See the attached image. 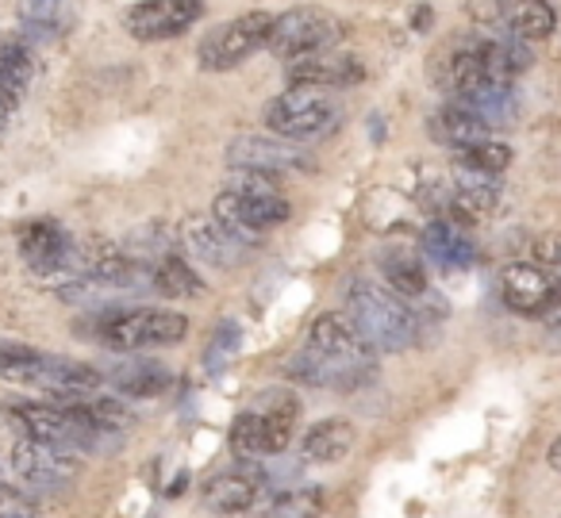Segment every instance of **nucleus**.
<instances>
[{
	"label": "nucleus",
	"instance_id": "f257e3e1",
	"mask_svg": "<svg viewBox=\"0 0 561 518\" xmlns=\"http://www.w3.org/2000/svg\"><path fill=\"white\" fill-rule=\"evenodd\" d=\"M289 216L293 208L277 193V181L262 177V173H239L231 188L211 200V219L231 234H239L242 242H250V246L257 242V234L280 227Z\"/></svg>",
	"mask_w": 561,
	"mask_h": 518
},
{
	"label": "nucleus",
	"instance_id": "f03ea898",
	"mask_svg": "<svg viewBox=\"0 0 561 518\" xmlns=\"http://www.w3.org/2000/svg\"><path fill=\"white\" fill-rule=\"evenodd\" d=\"M265 127L285 142H316L343 127V104L328 89H285L265 104Z\"/></svg>",
	"mask_w": 561,
	"mask_h": 518
},
{
	"label": "nucleus",
	"instance_id": "7ed1b4c3",
	"mask_svg": "<svg viewBox=\"0 0 561 518\" xmlns=\"http://www.w3.org/2000/svg\"><path fill=\"white\" fill-rule=\"evenodd\" d=\"M346 308H351V319L366 342L374 349H389V354H400L415 342L420 334V323H415L412 308L400 300L397 292L381 285H369V280H358L351 285V296H346Z\"/></svg>",
	"mask_w": 561,
	"mask_h": 518
},
{
	"label": "nucleus",
	"instance_id": "20e7f679",
	"mask_svg": "<svg viewBox=\"0 0 561 518\" xmlns=\"http://www.w3.org/2000/svg\"><path fill=\"white\" fill-rule=\"evenodd\" d=\"M93 331L108 349L139 354V349H162L185 342L188 319L181 311H165V308H131V311H108V315H101Z\"/></svg>",
	"mask_w": 561,
	"mask_h": 518
},
{
	"label": "nucleus",
	"instance_id": "39448f33",
	"mask_svg": "<svg viewBox=\"0 0 561 518\" xmlns=\"http://www.w3.org/2000/svg\"><path fill=\"white\" fill-rule=\"evenodd\" d=\"M339 39H343V20L328 9L305 4V9H289L285 16H273L265 47H270L280 62H300V58L331 50Z\"/></svg>",
	"mask_w": 561,
	"mask_h": 518
},
{
	"label": "nucleus",
	"instance_id": "423d86ee",
	"mask_svg": "<svg viewBox=\"0 0 561 518\" xmlns=\"http://www.w3.org/2000/svg\"><path fill=\"white\" fill-rule=\"evenodd\" d=\"M224 162L234 173H262V177H293V173H312L316 162L297 150L293 142L277 139V135H239L227 142Z\"/></svg>",
	"mask_w": 561,
	"mask_h": 518
},
{
	"label": "nucleus",
	"instance_id": "0eeeda50",
	"mask_svg": "<svg viewBox=\"0 0 561 518\" xmlns=\"http://www.w3.org/2000/svg\"><path fill=\"white\" fill-rule=\"evenodd\" d=\"M270 27H273L270 12H247V16L231 20V24L211 27V32L201 39L196 58H201V66L208 73L234 70V66L247 62L257 47H265V39H270Z\"/></svg>",
	"mask_w": 561,
	"mask_h": 518
},
{
	"label": "nucleus",
	"instance_id": "6e6552de",
	"mask_svg": "<svg viewBox=\"0 0 561 518\" xmlns=\"http://www.w3.org/2000/svg\"><path fill=\"white\" fill-rule=\"evenodd\" d=\"M308 349L335 365H351V369H374V357H377V349L366 342V334L343 311H323L320 319H312V326H308Z\"/></svg>",
	"mask_w": 561,
	"mask_h": 518
},
{
	"label": "nucleus",
	"instance_id": "1a4fd4ad",
	"mask_svg": "<svg viewBox=\"0 0 561 518\" xmlns=\"http://www.w3.org/2000/svg\"><path fill=\"white\" fill-rule=\"evenodd\" d=\"M204 16V0H142L124 12V27L139 43H162L185 35Z\"/></svg>",
	"mask_w": 561,
	"mask_h": 518
},
{
	"label": "nucleus",
	"instance_id": "9d476101",
	"mask_svg": "<svg viewBox=\"0 0 561 518\" xmlns=\"http://www.w3.org/2000/svg\"><path fill=\"white\" fill-rule=\"evenodd\" d=\"M500 288H504L507 308L519 311V315H550V311L561 303V277L535 262L504 265Z\"/></svg>",
	"mask_w": 561,
	"mask_h": 518
},
{
	"label": "nucleus",
	"instance_id": "9b49d317",
	"mask_svg": "<svg viewBox=\"0 0 561 518\" xmlns=\"http://www.w3.org/2000/svg\"><path fill=\"white\" fill-rule=\"evenodd\" d=\"M431 81L438 85V93H446L450 101L473 93L477 85H484V66H481V47H477V35L469 27V35H458L446 47L435 50L431 58Z\"/></svg>",
	"mask_w": 561,
	"mask_h": 518
},
{
	"label": "nucleus",
	"instance_id": "f8f14e48",
	"mask_svg": "<svg viewBox=\"0 0 561 518\" xmlns=\"http://www.w3.org/2000/svg\"><path fill=\"white\" fill-rule=\"evenodd\" d=\"M181 242L196 262L211 265V269H234L250 257V242H242L239 234H231L227 227H219L216 219H196L188 216L181 223Z\"/></svg>",
	"mask_w": 561,
	"mask_h": 518
},
{
	"label": "nucleus",
	"instance_id": "ddd939ff",
	"mask_svg": "<svg viewBox=\"0 0 561 518\" xmlns=\"http://www.w3.org/2000/svg\"><path fill=\"white\" fill-rule=\"evenodd\" d=\"M20 254L35 273H70V277H78V246L50 219H35L20 231Z\"/></svg>",
	"mask_w": 561,
	"mask_h": 518
},
{
	"label": "nucleus",
	"instance_id": "4468645a",
	"mask_svg": "<svg viewBox=\"0 0 561 518\" xmlns=\"http://www.w3.org/2000/svg\"><path fill=\"white\" fill-rule=\"evenodd\" d=\"M12 469H16L20 480H27V484L58 487V484H66V480H73L78 457H73V449H66V446L24 438V441H16V449H12Z\"/></svg>",
	"mask_w": 561,
	"mask_h": 518
},
{
	"label": "nucleus",
	"instance_id": "2eb2a0df",
	"mask_svg": "<svg viewBox=\"0 0 561 518\" xmlns=\"http://www.w3.org/2000/svg\"><path fill=\"white\" fill-rule=\"evenodd\" d=\"M12 423L35 441H50V446H78L89 438V430L58 403H12L9 407Z\"/></svg>",
	"mask_w": 561,
	"mask_h": 518
},
{
	"label": "nucleus",
	"instance_id": "dca6fc26",
	"mask_svg": "<svg viewBox=\"0 0 561 518\" xmlns=\"http://www.w3.org/2000/svg\"><path fill=\"white\" fill-rule=\"evenodd\" d=\"M293 441V423L285 418H273L265 411H242L231 423V449L239 457H273L285 453Z\"/></svg>",
	"mask_w": 561,
	"mask_h": 518
},
{
	"label": "nucleus",
	"instance_id": "f3484780",
	"mask_svg": "<svg viewBox=\"0 0 561 518\" xmlns=\"http://www.w3.org/2000/svg\"><path fill=\"white\" fill-rule=\"evenodd\" d=\"M473 35L477 47H481V66L489 81L512 85L519 73L530 70V47L515 39V35H507L504 27H473Z\"/></svg>",
	"mask_w": 561,
	"mask_h": 518
},
{
	"label": "nucleus",
	"instance_id": "a211bd4d",
	"mask_svg": "<svg viewBox=\"0 0 561 518\" xmlns=\"http://www.w3.org/2000/svg\"><path fill=\"white\" fill-rule=\"evenodd\" d=\"M366 78V66L354 55H335V50H323V55L300 58L289 62V81L300 89H351Z\"/></svg>",
	"mask_w": 561,
	"mask_h": 518
},
{
	"label": "nucleus",
	"instance_id": "6ab92c4d",
	"mask_svg": "<svg viewBox=\"0 0 561 518\" xmlns=\"http://www.w3.org/2000/svg\"><path fill=\"white\" fill-rule=\"evenodd\" d=\"M265 492V476L254 464H242V469H227L219 476H211L204 484V503L216 515H242L257 503V495Z\"/></svg>",
	"mask_w": 561,
	"mask_h": 518
},
{
	"label": "nucleus",
	"instance_id": "aec40b11",
	"mask_svg": "<svg viewBox=\"0 0 561 518\" xmlns=\"http://www.w3.org/2000/svg\"><path fill=\"white\" fill-rule=\"evenodd\" d=\"M500 12V27L507 35H515L519 43H535V39H550L558 16L546 0H496Z\"/></svg>",
	"mask_w": 561,
	"mask_h": 518
},
{
	"label": "nucleus",
	"instance_id": "412c9836",
	"mask_svg": "<svg viewBox=\"0 0 561 518\" xmlns=\"http://www.w3.org/2000/svg\"><path fill=\"white\" fill-rule=\"evenodd\" d=\"M112 388L119 395H131V400H154V395H165L173 384V372L165 369L162 361H147V357H135V361H124L119 369H112L108 377Z\"/></svg>",
	"mask_w": 561,
	"mask_h": 518
},
{
	"label": "nucleus",
	"instance_id": "4be33fe9",
	"mask_svg": "<svg viewBox=\"0 0 561 518\" xmlns=\"http://www.w3.org/2000/svg\"><path fill=\"white\" fill-rule=\"evenodd\" d=\"M450 104L473 112L489 131L492 127L515 124V116H519V96H515L512 85H500V81H484V85H477L473 93L458 96V101H450Z\"/></svg>",
	"mask_w": 561,
	"mask_h": 518
},
{
	"label": "nucleus",
	"instance_id": "5701e85b",
	"mask_svg": "<svg viewBox=\"0 0 561 518\" xmlns=\"http://www.w3.org/2000/svg\"><path fill=\"white\" fill-rule=\"evenodd\" d=\"M423 250L446 269H466V265L477 262V242H469V234L454 227L450 219H435L423 231Z\"/></svg>",
	"mask_w": 561,
	"mask_h": 518
},
{
	"label": "nucleus",
	"instance_id": "b1692460",
	"mask_svg": "<svg viewBox=\"0 0 561 518\" xmlns=\"http://www.w3.org/2000/svg\"><path fill=\"white\" fill-rule=\"evenodd\" d=\"M351 446H354V426L346 418H323V423H316L305 434L300 457L308 464H335L351 453Z\"/></svg>",
	"mask_w": 561,
	"mask_h": 518
},
{
	"label": "nucleus",
	"instance_id": "393cba45",
	"mask_svg": "<svg viewBox=\"0 0 561 518\" xmlns=\"http://www.w3.org/2000/svg\"><path fill=\"white\" fill-rule=\"evenodd\" d=\"M427 127H431V139L443 142V147H450V150H466V147H473V142L489 139V127H484L473 112L458 108V104L438 108Z\"/></svg>",
	"mask_w": 561,
	"mask_h": 518
},
{
	"label": "nucleus",
	"instance_id": "a878e982",
	"mask_svg": "<svg viewBox=\"0 0 561 518\" xmlns=\"http://www.w3.org/2000/svg\"><path fill=\"white\" fill-rule=\"evenodd\" d=\"M35 384L47 388L55 395H85L93 388L104 384V377L93 369V365H81V361H58V357H47L35 377Z\"/></svg>",
	"mask_w": 561,
	"mask_h": 518
},
{
	"label": "nucleus",
	"instance_id": "bb28decb",
	"mask_svg": "<svg viewBox=\"0 0 561 518\" xmlns=\"http://www.w3.org/2000/svg\"><path fill=\"white\" fill-rule=\"evenodd\" d=\"M20 20L32 39H58L73 27L78 12L70 0H20Z\"/></svg>",
	"mask_w": 561,
	"mask_h": 518
},
{
	"label": "nucleus",
	"instance_id": "cd10ccee",
	"mask_svg": "<svg viewBox=\"0 0 561 518\" xmlns=\"http://www.w3.org/2000/svg\"><path fill=\"white\" fill-rule=\"evenodd\" d=\"M381 273L389 292H397L400 300H420L427 292V269H423V262L412 250H385Z\"/></svg>",
	"mask_w": 561,
	"mask_h": 518
},
{
	"label": "nucleus",
	"instance_id": "c85d7f7f",
	"mask_svg": "<svg viewBox=\"0 0 561 518\" xmlns=\"http://www.w3.org/2000/svg\"><path fill=\"white\" fill-rule=\"evenodd\" d=\"M150 288L162 292L165 300H188V296H201L204 292V280L188 269L181 257H162V262L150 265Z\"/></svg>",
	"mask_w": 561,
	"mask_h": 518
},
{
	"label": "nucleus",
	"instance_id": "c756f323",
	"mask_svg": "<svg viewBox=\"0 0 561 518\" xmlns=\"http://www.w3.org/2000/svg\"><path fill=\"white\" fill-rule=\"evenodd\" d=\"M32 85V58H27V47L12 35L0 32V89L20 101V93Z\"/></svg>",
	"mask_w": 561,
	"mask_h": 518
},
{
	"label": "nucleus",
	"instance_id": "7c9ffc66",
	"mask_svg": "<svg viewBox=\"0 0 561 518\" xmlns=\"http://www.w3.org/2000/svg\"><path fill=\"white\" fill-rule=\"evenodd\" d=\"M512 158H515L512 147H507V142H496V139H481V142H473V147L458 150L461 165H473V170L492 173V177H500V173L512 165Z\"/></svg>",
	"mask_w": 561,
	"mask_h": 518
},
{
	"label": "nucleus",
	"instance_id": "2f4dec72",
	"mask_svg": "<svg viewBox=\"0 0 561 518\" xmlns=\"http://www.w3.org/2000/svg\"><path fill=\"white\" fill-rule=\"evenodd\" d=\"M43 361L47 357L39 349H24V346H0V380H16V384H35Z\"/></svg>",
	"mask_w": 561,
	"mask_h": 518
},
{
	"label": "nucleus",
	"instance_id": "473e14b6",
	"mask_svg": "<svg viewBox=\"0 0 561 518\" xmlns=\"http://www.w3.org/2000/svg\"><path fill=\"white\" fill-rule=\"evenodd\" d=\"M323 495L316 487H285L270 507V518H312L320 510Z\"/></svg>",
	"mask_w": 561,
	"mask_h": 518
},
{
	"label": "nucleus",
	"instance_id": "72a5a7b5",
	"mask_svg": "<svg viewBox=\"0 0 561 518\" xmlns=\"http://www.w3.org/2000/svg\"><path fill=\"white\" fill-rule=\"evenodd\" d=\"M239 342H242L239 323H219V331L211 334L208 354H204V365H208L211 377H216V372H224V365L234 361V354H239Z\"/></svg>",
	"mask_w": 561,
	"mask_h": 518
},
{
	"label": "nucleus",
	"instance_id": "f704fd0d",
	"mask_svg": "<svg viewBox=\"0 0 561 518\" xmlns=\"http://www.w3.org/2000/svg\"><path fill=\"white\" fill-rule=\"evenodd\" d=\"M254 411H265V415H273V418H285V423H297L300 400H297V392H280V388H270V392H262V400H257Z\"/></svg>",
	"mask_w": 561,
	"mask_h": 518
},
{
	"label": "nucleus",
	"instance_id": "c9c22d12",
	"mask_svg": "<svg viewBox=\"0 0 561 518\" xmlns=\"http://www.w3.org/2000/svg\"><path fill=\"white\" fill-rule=\"evenodd\" d=\"M0 518H35V507L27 503L24 492L0 480Z\"/></svg>",
	"mask_w": 561,
	"mask_h": 518
},
{
	"label": "nucleus",
	"instance_id": "e433bc0d",
	"mask_svg": "<svg viewBox=\"0 0 561 518\" xmlns=\"http://www.w3.org/2000/svg\"><path fill=\"white\" fill-rule=\"evenodd\" d=\"M530 262L546 265V269H561V234H546V239H538L535 250H530Z\"/></svg>",
	"mask_w": 561,
	"mask_h": 518
},
{
	"label": "nucleus",
	"instance_id": "4c0bfd02",
	"mask_svg": "<svg viewBox=\"0 0 561 518\" xmlns=\"http://www.w3.org/2000/svg\"><path fill=\"white\" fill-rule=\"evenodd\" d=\"M12 108H16V101H12V96L4 93V89H0V131H4V124H9Z\"/></svg>",
	"mask_w": 561,
	"mask_h": 518
},
{
	"label": "nucleus",
	"instance_id": "58836bf2",
	"mask_svg": "<svg viewBox=\"0 0 561 518\" xmlns=\"http://www.w3.org/2000/svg\"><path fill=\"white\" fill-rule=\"evenodd\" d=\"M546 457H550V464L561 472V438H553V446H550V453H546Z\"/></svg>",
	"mask_w": 561,
	"mask_h": 518
}]
</instances>
